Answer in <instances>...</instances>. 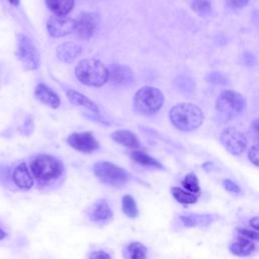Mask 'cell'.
<instances>
[{
    "instance_id": "d6a6232c",
    "label": "cell",
    "mask_w": 259,
    "mask_h": 259,
    "mask_svg": "<svg viewBox=\"0 0 259 259\" xmlns=\"http://www.w3.org/2000/svg\"><path fill=\"white\" fill-rule=\"evenodd\" d=\"M223 186L225 187L226 190H228L230 192H233V193H240L241 192L240 186L237 183H235L234 181L230 180V179L223 180Z\"/></svg>"
},
{
    "instance_id": "74e56055",
    "label": "cell",
    "mask_w": 259,
    "mask_h": 259,
    "mask_svg": "<svg viewBox=\"0 0 259 259\" xmlns=\"http://www.w3.org/2000/svg\"><path fill=\"white\" fill-rule=\"evenodd\" d=\"M250 225L252 228H254L255 230L259 231V217H254L250 220Z\"/></svg>"
},
{
    "instance_id": "ab89813d",
    "label": "cell",
    "mask_w": 259,
    "mask_h": 259,
    "mask_svg": "<svg viewBox=\"0 0 259 259\" xmlns=\"http://www.w3.org/2000/svg\"><path fill=\"white\" fill-rule=\"evenodd\" d=\"M9 2H10V4H12V5H14V6H18V4H19V1L20 0H8Z\"/></svg>"
},
{
    "instance_id": "603a6c76",
    "label": "cell",
    "mask_w": 259,
    "mask_h": 259,
    "mask_svg": "<svg viewBox=\"0 0 259 259\" xmlns=\"http://www.w3.org/2000/svg\"><path fill=\"white\" fill-rule=\"evenodd\" d=\"M67 98L69 99V101L74 104V105H79V106H83L95 113H98V107L97 105L91 100L89 99L87 96H85L84 94L70 89L67 91Z\"/></svg>"
},
{
    "instance_id": "5bb4252c",
    "label": "cell",
    "mask_w": 259,
    "mask_h": 259,
    "mask_svg": "<svg viewBox=\"0 0 259 259\" xmlns=\"http://www.w3.org/2000/svg\"><path fill=\"white\" fill-rule=\"evenodd\" d=\"M108 79L113 85L127 86L133 83L135 76L130 67L113 64L108 70Z\"/></svg>"
},
{
    "instance_id": "8992f818",
    "label": "cell",
    "mask_w": 259,
    "mask_h": 259,
    "mask_svg": "<svg viewBox=\"0 0 259 259\" xmlns=\"http://www.w3.org/2000/svg\"><path fill=\"white\" fill-rule=\"evenodd\" d=\"M84 217L91 225L104 228L113 222L114 210L107 198L98 197L84 208Z\"/></svg>"
},
{
    "instance_id": "44dd1931",
    "label": "cell",
    "mask_w": 259,
    "mask_h": 259,
    "mask_svg": "<svg viewBox=\"0 0 259 259\" xmlns=\"http://www.w3.org/2000/svg\"><path fill=\"white\" fill-rule=\"evenodd\" d=\"M130 157L135 163H137V164H139L143 167L155 168V169H164V166L157 159L153 158L152 156L145 153L144 151L133 150L130 153Z\"/></svg>"
},
{
    "instance_id": "4316f807",
    "label": "cell",
    "mask_w": 259,
    "mask_h": 259,
    "mask_svg": "<svg viewBox=\"0 0 259 259\" xmlns=\"http://www.w3.org/2000/svg\"><path fill=\"white\" fill-rule=\"evenodd\" d=\"M86 259H114L112 252L104 247L93 246L88 250Z\"/></svg>"
},
{
    "instance_id": "2e32d148",
    "label": "cell",
    "mask_w": 259,
    "mask_h": 259,
    "mask_svg": "<svg viewBox=\"0 0 259 259\" xmlns=\"http://www.w3.org/2000/svg\"><path fill=\"white\" fill-rule=\"evenodd\" d=\"M182 225L187 228L207 227L211 225L218 217L213 213H186L179 217Z\"/></svg>"
},
{
    "instance_id": "30bf717a",
    "label": "cell",
    "mask_w": 259,
    "mask_h": 259,
    "mask_svg": "<svg viewBox=\"0 0 259 259\" xmlns=\"http://www.w3.org/2000/svg\"><path fill=\"white\" fill-rule=\"evenodd\" d=\"M220 140L225 149L233 155H241L247 147V139L243 133L235 127L225 128Z\"/></svg>"
},
{
    "instance_id": "7402d4cb",
    "label": "cell",
    "mask_w": 259,
    "mask_h": 259,
    "mask_svg": "<svg viewBox=\"0 0 259 259\" xmlns=\"http://www.w3.org/2000/svg\"><path fill=\"white\" fill-rule=\"evenodd\" d=\"M230 251L236 256H249L255 250V245L251 240L239 236L235 242L230 245Z\"/></svg>"
},
{
    "instance_id": "d4e9b609",
    "label": "cell",
    "mask_w": 259,
    "mask_h": 259,
    "mask_svg": "<svg viewBox=\"0 0 259 259\" xmlns=\"http://www.w3.org/2000/svg\"><path fill=\"white\" fill-rule=\"evenodd\" d=\"M172 196L176 201L181 204H193L197 201V195L189 191H186L180 187L173 186L170 189Z\"/></svg>"
},
{
    "instance_id": "e0dca14e",
    "label": "cell",
    "mask_w": 259,
    "mask_h": 259,
    "mask_svg": "<svg viewBox=\"0 0 259 259\" xmlns=\"http://www.w3.org/2000/svg\"><path fill=\"white\" fill-rule=\"evenodd\" d=\"M34 96L38 101L52 108H58L61 104V100L58 94L44 83L36 85L34 89Z\"/></svg>"
},
{
    "instance_id": "8fae6325",
    "label": "cell",
    "mask_w": 259,
    "mask_h": 259,
    "mask_svg": "<svg viewBox=\"0 0 259 259\" xmlns=\"http://www.w3.org/2000/svg\"><path fill=\"white\" fill-rule=\"evenodd\" d=\"M67 144L74 150L84 154H91L99 149L98 141L90 132L71 134L67 138Z\"/></svg>"
},
{
    "instance_id": "83f0119b",
    "label": "cell",
    "mask_w": 259,
    "mask_h": 259,
    "mask_svg": "<svg viewBox=\"0 0 259 259\" xmlns=\"http://www.w3.org/2000/svg\"><path fill=\"white\" fill-rule=\"evenodd\" d=\"M191 7L200 16H207L211 11V5L208 0H193Z\"/></svg>"
},
{
    "instance_id": "3957f363",
    "label": "cell",
    "mask_w": 259,
    "mask_h": 259,
    "mask_svg": "<svg viewBox=\"0 0 259 259\" xmlns=\"http://www.w3.org/2000/svg\"><path fill=\"white\" fill-rule=\"evenodd\" d=\"M169 117L173 125L183 132L197 128L203 121V113L200 108L192 103H178L174 105Z\"/></svg>"
},
{
    "instance_id": "cb8c5ba5",
    "label": "cell",
    "mask_w": 259,
    "mask_h": 259,
    "mask_svg": "<svg viewBox=\"0 0 259 259\" xmlns=\"http://www.w3.org/2000/svg\"><path fill=\"white\" fill-rule=\"evenodd\" d=\"M48 8L58 16H66L74 7V0H46Z\"/></svg>"
},
{
    "instance_id": "4fadbf2b",
    "label": "cell",
    "mask_w": 259,
    "mask_h": 259,
    "mask_svg": "<svg viewBox=\"0 0 259 259\" xmlns=\"http://www.w3.org/2000/svg\"><path fill=\"white\" fill-rule=\"evenodd\" d=\"M76 22L74 19L66 16L53 15L47 22V29L53 37H63L75 32Z\"/></svg>"
},
{
    "instance_id": "f35d334b",
    "label": "cell",
    "mask_w": 259,
    "mask_h": 259,
    "mask_svg": "<svg viewBox=\"0 0 259 259\" xmlns=\"http://www.w3.org/2000/svg\"><path fill=\"white\" fill-rule=\"evenodd\" d=\"M253 22L259 26V11H254L253 13Z\"/></svg>"
},
{
    "instance_id": "d6986e66",
    "label": "cell",
    "mask_w": 259,
    "mask_h": 259,
    "mask_svg": "<svg viewBox=\"0 0 259 259\" xmlns=\"http://www.w3.org/2000/svg\"><path fill=\"white\" fill-rule=\"evenodd\" d=\"M82 48L74 42H64L57 48L56 54L60 61L65 63L73 62L80 54Z\"/></svg>"
},
{
    "instance_id": "ba28073f",
    "label": "cell",
    "mask_w": 259,
    "mask_h": 259,
    "mask_svg": "<svg viewBox=\"0 0 259 259\" xmlns=\"http://www.w3.org/2000/svg\"><path fill=\"white\" fill-rule=\"evenodd\" d=\"M16 56L27 70H36L39 66V54L32 40L25 34H18L16 39Z\"/></svg>"
},
{
    "instance_id": "d590c367",
    "label": "cell",
    "mask_w": 259,
    "mask_h": 259,
    "mask_svg": "<svg viewBox=\"0 0 259 259\" xmlns=\"http://www.w3.org/2000/svg\"><path fill=\"white\" fill-rule=\"evenodd\" d=\"M243 59H244V63L248 66H253L255 63H256V58L253 54L251 53H248L246 52L243 56Z\"/></svg>"
},
{
    "instance_id": "e575fe53",
    "label": "cell",
    "mask_w": 259,
    "mask_h": 259,
    "mask_svg": "<svg viewBox=\"0 0 259 259\" xmlns=\"http://www.w3.org/2000/svg\"><path fill=\"white\" fill-rule=\"evenodd\" d=\"M10 237V232L8 228L0 221V241H5Z\"/></svg>"
},
{
    "instance_id": "484cf974",
    "label": "cell",
    "mask_w": 259,
    "mask_h": 259,
    "mask_svg": "<svg viewBox=\"0 0 259 259\" xmlns=\"http://www.w3.org/2000/svg\"><path fill=\"white\" fill-rule=\"evenodd\" d=\"M181 184L189 192L196 194L197 196L200 194V186H199L198 178L194 173L191 172V173H188L187 175H185V177L181 181Z\"/></svg>"
},
{
    "instance_id": "7c38bea8",
    "label": "cell",
    "mask_w": 259,
    "mask_h": 259,
    "mask_svg": "<svg viewBox=\"0 0 259 259\" xmlns=\"http://www.w3.org/2000/svg\"><path fill=\"white\" fill-rule=\"evenodd\" d=\"M98 15L94 12H82L79 14L76 22L75 33L80 39H89L93 36L97 24H98Z\"/></svg>"
},
{
    "instance_id": "ffe728a7",
    "label": "cell",
    "mask_w": 259,
    "mask_h": 259,
    "mask_svg": "<svg viewBox=\"0 0 259 259\" xmlns=\"http://www.w3.org/2000/svg\"><path fill=\"white\" fill-rule=\"evenodd\" d=\"M120 209L124 217L130 220L138 219L140 215V209L136 198L130 194L125 193L120 198Z\"/></svg>"
},
{
    "instance_id": "836d02e7",
    "label": "cell",
    "mask_w": 259,
    "mask_h": 259,
    "mask_svg": "<svg viewBox=\"0 0 259 259\" xmlns=\"http://www.w3.org/2000/svg\"><path fill=\"white\" fill-rule=\"evenodd\" d=\"M228 6L232 8H241L247 5L249 0H226Z\"/></svg>"
},
{
    "instance_id": "f1b7e54d",
    "label": "cell",
    "mask_w": 259,
    "mask_h": 259,
    "mask_svg": "<svg viewBox=\"0 0 259 259\" xmlns=\"http://www.w3.org/2000/svg\"><path fill=\"white\" fill-rule=\"evenodd\" d=\"M177 88L183 93V94H191L194 91V83L193 81L184 76H179L176 79Z\"/></svg>"
},
{
    "instance_id": "4dcf8cb0",
    "label": "cell",
    "mask_w": 259,
    "mask_h": 259,
    "mask_svg": "<svg viewBox=\"0 0 259 259\" xmlns=\"http://www.w3.org/2000/svg\"><path fill=\"white\" fill-rule=\"evenodd\" d=\"M237 232L241 236H243L251 241H259V232H257V231L246 229V228H238Z\"/></svg>"
},
{
    "instance_id": "1f68e13d",
    "label": "cell",
    "mask_w": 259,
    "mask_h": 259,
    "mask_svg": "<svg viewBox=\"0 0 259 259\" xmlns=\"http://www.w3.org/2000/svg\"><path fill=\"white\" fill-rule=\"evenodd\" d=\"M248 157H249V160L255 166L259 167V144H256L253 147H251L248 153Z\"/></svg>"
},
{
    "instance_id": "5b68a950",
    "label": "cell",
    "mask_w": 259,
    "mask_h": 259,
    "mask_svg": "<svg viewBox=\"0 0 259 259\" xmlns=\"http://www.w3.org/2000/svg\"><path fill=\"white\" fill-rule=\"evenodd\" d=\"M164 102V95L158 88L145 86L139 89L134 97L135 109L144 115H151L159 111Z\"/></svg>"
},
{
    "instance_id": "8d00e7d4",
    "label": "cell",
    "mask_w": 259,
    "mask_h": 259,
    "mask_svg": "<svg viewBox=\"0 0 259 259\" xmlns=\"http://www.w3.org/2000/svg\"><path fill=\"white\" fill-rule=\"evenodd\" d=\"M251 131L254 137L259 141V118H256L255 120H253L251 124Z\"/></svg>"
},
{
    "instance_id": "7a4b0ae2",
    "label": "cell",
    "mask_w": 259,
    "mask_h": 259,
    "mask_svg": "<svg viewBox=\"0 0 259 259\" xmlns=\"http://www.w3.org/2000/svg\"><path fill=\"white\" fill-rule=\"evenodd\" d=\"M92 172L102 185L114 189L124 188L136 180L124 168L109 161H98L94 163Z\"/></svg>"
},
{
    "instance_id": "277c9868",
    "label": "cell",
    "mask_w": 259,
    "mask_h": 259,
    "mask_svg": "<svg viewBox=\"0 0 259 259\" xmlns=\"http://www.w3.org/2000/svg\"><path fill=\"white\" fill-rule=\"evenodd\" d=\"M75 75L84 85L100 87L108 80V69L95 59H85L77 64Z\"/></svg>"
},
{
    "instance_id": "ac0fdd59",
    "label": "cell",
    "mask_w": 259,
    "mask_h": 259,
    "mask_svg": "<svg viewBox=\"0 0 259 259\" xmlns=\"http://www.w3.org/2000/svg\"><path fill=\"white\" fill-rule=\"evenodd\" d=\"M111 140H113L115 143L130 148L132 150H140L141 149V144L137 138V136L126 130H118L113 132L110 135Z\"/></svg>"
},
{
    "instance_id": "52a82bcc",
    "label": "cell",
    "mask_w": 259,
    "mask_h": 259,
    "mask_svg": "<svg viewBox=\"0 0 259 259\" xmlns=\"http://www.w3.org/2000/svg\"><path fill=\"white\" fill-rule=\"evenodd\" d=\"M246 106L245 98L234 90L223 91L215 103V108L224 120H230L241 114Z\"/></svg>"
},
{
    "instance_id": "f546056e",
    "label": "cell",
    "mask_w": 259,
    "mask_h": 259,
    "mask_svg": "<svg viewBox=\"0 0 259 259\" xmlns=\"http://www.w3.org/2000/svg\"><path fill=\"white\" fill-rule=\"evenodd\" d=\"M206 80H207L208 82L212 83V84H222V85L226 84L227 81H228L227 77H226L223 73L217 72V71L209 73V74L206 76Z\"/></svg>"
},
{
    "instance_id": "9c48e42d",
    "label": "cell",
    "mask_w": 259,
    "mask_h": 259,
    "mask_svg": "<svg viewBox=\"0 0 259 259\" xmlns=\"http://www.w3.org/2000/svg\"><path fill=\"white\" fill-rule=\"evenodd\" d=\"M34 180L30 173L28 164L26 162H19L12 168L9 173V191H30L34 188Z\"/></svg>"
},
{
    "instance_id": "9a60e30c",
    "label": "cell",
    "mask_w": 259,
    "mask_h": 259,
    "mask_svg": "<svg viewBox=\"0 0 259 259\" xmlns=\"http://www.w3.org/2000/svg\"><path fill=\"white\" fill-rule=\"evenodd\" d=\"M121 256L123 259H148V247L137 240H131L122 244Z\"/></svg>"
},
{
    "instance_id": "6da1fadb",
    "label": "cell",
    "mask_w": 259,
    "mask_h": 259,
    "mask_svg": "<svg viewBox=\"0 0 259 259\" xmlns=\"http://www.w3.org/2000/svg\"><path fill=\"white\" fill-rule=\"evenodd\" d=\"M30 173L34 180V188L42 193L59 190L66 181L64 163L51 154L34 155L28 162Z\"/></svg>"
}]
</instances>
